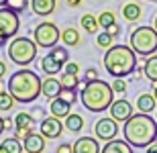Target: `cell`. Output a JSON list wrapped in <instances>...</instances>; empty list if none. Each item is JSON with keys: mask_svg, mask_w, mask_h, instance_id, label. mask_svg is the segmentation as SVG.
<instances>
[{"mask_svg": "<svg viewBox=\"0 0 157 153\" xmlns=\"http://www.w3.org/2000/svg\"><path fill=\"white\" fill-rule=\"evenodd\" d=\"M155 106H157V100H155V96L151 94H139V98H137V110L139 112H145V114H149V112L155 110Z\"/></svg>", "mask_w": 157, "mask_h": 153, "instance_id": "21", "label": "cell"}, {"mask_svg": "<svg viewBox=\"0 0 157 153\" xmlns=\"http://www.w3.org/2000/svg\"><path fill=\"white\" fill-rule=\"evenodd\" d=\"M4 129H6V131L14 129V118H10V117H6V118H4Z\"/></svg>", "mask_w": 157, "mask_h": 153, "instance_id": "39", "label": "cell"}, {"mask_svg": "<svg viewBox=\"0 0 157 153\" xmlns=\"http://www.w3.org/2000/svg\"><path fill=\"white\" fill-rule=\"evenodd\" d=\"M122 18L124 21H128V23H137L141 18V14H143V8H141L137 2H127V4L122 6Z\"/></svg>", "mask_w": 157, "mask_h": 153, "instance_id": "20", "label": "cell"}, {"mask_svg": "<svg viewBox=\"0 0 157 153\" xmlns=\"http://www.w3.org/2000/svg\"><path fill=\"white\" fill-rule=\"evenodd\" d=\"M65 2H67V4L71 6V8H78V6H80L82 2H84V0H65Z\"/></svg>", "mask_w": 157, "mask_h": 153, "instance_id": "40", "label": "cell"}, {"mask_svg": "<svg viewBox=\"0 0 157 153\" xmlns=\"http://www.w3.org/2000/svg\"><path fill=\"white\" fill-rule=\"evenodd\" d=\"M80 102L90 112H104L114 102V90L108 82L100 78L92 82H84V88L80 92Z\"/></svg>", "mask_w": 157, "mask_h": 153, "instance_id": "3", "label": "cell"}, {"mask_svg": "<svg viewBox=\"0 0 157 153\" xmlns=\"http://www.w3.org/2000/svg\"><path fill=\"white\" fill-rule=\"evenodd\" d=\"M4 76H6V63L0 61V78H4Z\"/></svg>", "mask_w": 157, "mask_h": 153, "instance_id": "43", "label": "cell"}, {"mask_svg": "<svg viewBox=\"0 0 157 153\" xmlns=\"http://www.w3.org/2000/svg\"><path fill=\"white\" fill-rule=\"evenodd\" d=\"M96 45L102 47V49H110L112 45H114V37H112L108 31H102V33L96 35Z\"/></svg>", "mask_w": 157, "mask_h": 153, "instance_id": "29", "label": "cell"}, {"mask_svg": "<svg viewBox=\"0 0 157 153\" xmlns=\"http://www.w3.org/2000/svg\"><path fill=\"white\" fill-rule=\"evenodd\" d=\"M80 78L78 76H71V74H61V78H59V84H61V88L63 90H78V86H80Z\"/></svg>", "mask_w": 157, "mask_h": 153, "instance_id": "27", "label": "cell"}, {"mask_svg": "<svg viewBox=\"0 0 157 153\" xmlns=\"http://www.w3.org/2000/svg\"><path fill=\"white\" fill-rule=\"evenodd\" d=\"M110 86H112V90H114V94H124V92H127V82H124V78H114Z\"/></svg>", "mask_w": 157, "mask_h": 153, "instance_id": "33", "label": "cell"}, {"mask_svg": "<svg viewBox=\"0 0 157 153\" xmlns=\"http://www.w3.org/2000/svg\"><path fill=\"white\" fill-rule=\"evenodd\" d=\"M31 10L37 17H49L57 10V0H31Z\"/></svg>", "mask_w": 157, "mask_h": 153, "instance_id": "14", "label": "cell"}, {"mask_svg": "<svg viewBox=\"0 0 157 153\" xmlns=\"http://www.w3.org/2000/svg\"><path fill=\"white\" fill-rule=\"evenodd\" d=\"M145 153H157V143H151V145L145 149Z\"/></svg>", "mask_w": 157, "mask_h": 153, "instance_id": "41", "label": "cell"}, {"mask_svg": "<svg viewBox=\"0 0 157 153\" xmlns=\"http://www.w3.org/2000/svg\"><path fill=\"white\" fill-rule=\"evenodd\" d=\"M108 110H110V117L114 118L117 123H127L128 118L135 114L133 104H131L128 100H124V98H118V100H114Z\"/></svg>", "mask_w": 157, "mask_h": 153, "instance_id": "11", "label": "cell"}, {"mask_svg": "<svg viewBox=\"0 0 157 153\" xmlns=\"http://www.w3.org/2000/svg\"><path fill=\"white\" fill-rule=\"evenodd\" d=\"M37 47L39 45L33 39H29V37H14L10 41V45H8V49H6V53H8V59L12 63L21 65V67H27L29 63L35 61Z\"/></svg>", "mask_w": 157, "mask_h": 153, "instance_id": "6", "label": "cell"}, {"mask_svg": "<svg viewBox=\"0 0 157 153\" xmlns=\"http://www.w3.org/2000/svg\"><path fill=\"white\" fill-rule=\"evenodd\" d=\"M153 96H155V100H157V84H155V88H153Z\"/></svg>", "mask_w": 157, "mask_h": 153, "instance_id": "47", "label": "cell"}, {"mask_svg": "<svg viewBox=\"0 0 157 153\" xmlns=\"http://www.w3.org/2000/svg\"><path fill=\"white\" fill-rule=\"evenodd\" d=\"M153 29L157 31V14H155V18H153Z\"/></svg>", "mask_w": 157, "mask_h": 153, "instance_id": "45", "label": "cell"}, {"mask_svg": "<svg viewBox=\"0 0 157 153\" xmlns=\"http://www.w3.org/2000/svg\"><path fill=\"white\" fill-rule=\"evenodd\" d=\"M124 139L133 147L147 149L151 143L157 141V120L145 112H137L128 118L122 127Z\"/></svg>", "mask_w": 157, "mask_h": 153, "instance_id": "1", "label": "cell"}, {"mask_svg": "<svg viewBox=\"0 0 157 153\" xmlns=\"http://www.w3.org/2000/svg\"><path fill=\"white\" fill-rule=\"evenodd\" d=\"M6 6L18 14V12H25L31 6V0H8V4H6Z\"/></svg>", "mask_w": 157, "mask_h": 153, "instance_id": "32", "label": "cell"}, {"mask_svg": "<svg viewBox=\"0 0 157 153\" xmlns=\"http://www.w3.org/2000/svg\"><path fill=\"white\" fill-rule=\"evenodd\" d=\"M100 153H133V145L127 143V139H112L102 145Z\"/></svg>", "mask_w": 157, "mask_h": 153, "instance_id": "15", "label": "cell"}, {"mask_svg": "<svg viewBox=\"0 0 157 153\" xmlns=\"http://www.w3.org/2000/svg\"><path fill=\"white\" fill-rule=\"evenodd\" d=\"M14 98L8 90H0V110H12V106H14Z\"/></svg>", "mask_w": 157, "mask_h": 153, "instance_id": "30", "label": "cell"}, {"mask_svg": "<svg viewBox=\"0 0 157 153\" xmlns=\"http://www.w3.org/2000/svg\"><path fill=\"white\" fill-rule=\"evenodd\" d=\"M41 90H43L41 78L33 70H29V67H21L18 71H14L8 78V92L21 104L35 102L41 96Z\"/></svg>", "mask_w": 157, "mask_h": 153, "instance_id": "2", "label": "cell"}, {"mask_svg": "<svg viewBox=\"0 0 157 153\" xmlns=\"http://www.w3.org/2000/svg\"><path fill=\"white\" fill-rule=\"evenodd\" d=\"M128 45L137 55L149 57L157 53V31L153 27H137L128 37Z\"/></svg>", "mask_w": 157, "mask_h": 153, "instance_id": "5", "label": "cell"}, {"mask_svg": "<svg viewBox=\"0 0 157 153\" xmlns=\"http://www.w3.org/2000/svg\"><path fill=\"white\" fill-rule=\"evenodd\" d=\"M65 129L71 131V133H80L84 129V117L78 114V112H70L67 117H65Z\"/></svg>", "mask_w": 157, "mask_h": 153, "instance_id": "26", "label": "cell"}, {"mask_svg": "<svg viewBox=\"0 0 157 153\" xmlns=\"http://www.w3.org/2000/svg\"><path fill=\"white\" fill-rule=\"evenodd\" d=\"M102 147L96 137H80L76 143H74V153H100Z\"/></svg>", "mask_w": 157, "mask_h": 153, "instance_id": "12", "label": "cell"}, {"mask_svg": "<svg viewBox=\"0 0 157 153\" xmlns=\"http://www.w3.org/2000/svg\"><path fill=\"white\" fill-rule=\"evenodd\" d=\"M61 98H63L65 102H70V104H76V100H78V94H76V90H63L61 92Z\"/></svg>", "mask_w": 157, "mask_h": 153, "instance_id": "35", "label": "cell"}, {"mask_svg": "<svg viewBox=\"0 0 157 153\" xmlns=\"http://www.w3.org/2000/svg\"><path fill=\"white\" fill-rule=\"evenodd\" d=\"M49 53H51V55L57 59L61 65H65L67 61H70V53H67V49H65V47H61V45H55V47H53Z\"/></svg>", "mask_w": 157, "mask_h": 153, "instance_id": "31", "label": "cell"}, {"mask_svg": "<svg viewBox=\"0 0 157 153\" xmlns=\"http://www.w3.org/2000/svg\"><path fill=\"white\" fill-rule=\"evenodd\" d=\"M80 25H82V29L86 31V33H90V35H98L100 23H98V17H94L92 12L84 14V17L80 18Z\"/></svg>", "mask_w": 157, "mask_h": 153, "instance_id": "25", "label": "cell"}, {"mask_svg": "<svg viewBox=\"0 0 157 153\" xmlns=\"http://www.w3.org/2000/svg\"><path fill=\"white\" fill-rule=\"evenodd\" d=\"M149 2H157V0H149Z\"/></svg>", "mask_w": 157, "mask_h": 153, "instance_id": "48", "label": "cell"}, {"mask_svg": "<svg viewBox=\"0 0 157 153\" xmlns=\"http://www.w3.org/2000/svg\"><path fill=\"white\" fill-rule=\"evenodd\" d=\"M108 33H110V35L114 37V39H117V37L121 35V27H118V25H112L110 29H108Z\"/></svg>", "mask_w": 157, "mask_h": 153, "instance_id": "38", "label": "cell"}, {"mask_svg": "<svg viewBox=\"0 0 157 153\" xmlns=\"http://www.w3.org/2000/svg\"><path fill=\"white\" fill-rule=\"evenodd\" d=\"M61 41H63V45H70V47H80L82 35L76 27H65L61 31Z\"/></svg>", "mask_w": 157, "mask_h": 153, "instance_id": "19", "label": "cell"}, {"mask_svg": "<svg viewBox=\"0 0 157 153\" xmlns=\"http://www.w3.org/2000/svg\"><path fill=\"white\" fill-rule=\"evenodd\" d=\"M92 80H98V70L96 67H88L84 71V82H92Z\"/></svg>", "mask_w": 157, "mask_h": 153, "instance_id": "36", "label": "cell"}, {"mask_svg": "<svg viewBox=\"0 0 157 153\" xmlns=\"http://www.w3.org/2000/svg\"><path fill=\"white\" fill-rule=\"evenodd\" d=\"M4 118H2V117H0V135H2V133H4Z\"/></svg>", "mask_w": 157, "mask_h": 153, "instance_id": "44", "label": "cell"}, {"mask_svg": "<svg viewBox=\"0 0 157 153\" xmlns=\"http://www.w3.org/2000/svg\"><path fill=\"white\" fill-rule=\"evenodd\" d=\"M23 141L17 137H6L0 143V153H23Z\"/></svg>", "mask_w": 157, "mask_h": 153, "instance_id": "24", "label": "cell"}, {"mask_svg": "<svg viewBox=\"0 0 157 153\" xmlns=\"http://www.w3.org/2000/svg\"><path fill=\"white\" fill-rule=\"evenodd\" d=\"M70 110H71V104L65 102L61 96L53 98L51 104H49V112H51V117H55V118H65L70 114Z\"/></svg>", "mask_w": 157, "mask_h": 153, "instance_id": "16", "label": "cell"}, {"mask_svg": "<svg viewBox=\"0 0 157 153\" xmlns=\"http://www.w3.org/2000/svg\"><path fill=\"white\" fill-rule=\"evenodd\" d=\"M14 129H23V131L33 133V129H35V118H33V114H29V112H18L17 117H14Z\"/></svg>", "mask_w": 157, "mask_h": 153, "instance_id": "22", "label": "cell"}, {"mask_svg": "<svg viewBox=\"0 0 157 153\" xmlns=\"http://www.w3.org/2000/svg\"><path fill=\"white\" fill-rule=\"evenodd\" d=\"M104 70L112 78H127L137 70V53L131 45H112L104 53Z\"/></svg>", "mask_w": 157, "mask_h": 153, "instance_id": "4", "label": "cell"}, {"mask_svg": "<svg viewBox=\"0 0 157 153\" xmlns=\"http://www.w3.org/2000/svg\"><path fill=\"white\" fill-rule=\"evenodd\" d=\"M61 39V31L57 29L55 23H49V21H43L33 29V41L39 45V47L45 49H53Z\"/></svg>", "mask_w": 157, "mask_h": 153, "instance_id": "7", "label": "cell"}, {"mask_svg": "<svg viewBox=\"0 0 157 153\" xmlns=\"http://www.w3.org/2000/svg\"><path fill=\"white\" fill-rule=\"evenodd\" d=\"M118 123L114 120L112 117H104V118H100L98 123L94 124V133H96V139L98 141H104V143H108V141H112V139H117V135H118Z\"/></svg>", "mask_w": 157, "mask_h": 153, "instance_id": "8", "label": "cell"}, {"mask_svg": "<svg viewBox=\"0 0 157 153\" xmlns=\"http://www.w3.org/2000/svg\"><path fill=\"white\" fill-rule=\"evenodd\" d=\"M63 71L65 74H71V76H78V74H80V63H78V61H67V63L63 65Z\"/></svg>", "mask_w": 157, "mask_h": 153, "instance_id": "34", "label": "cell"}, {"mask_svg": "<svg viewBox=\"0 0 157 153\" xmlns=\"http://www.w3.org/2000/svg\"><path fill=\"white\" fill-rule=\"evenodd\" d=\"M8 4V0H0V8H2V6H6Z\"/></svg>", "mask_w": 157, "mask_h": 153, "instance_id": "46", "label": "cell"}, {"mask_svg": "<svg viewBox=\"0 0 157 153\" xmlns=\"http://www.w3.org/2000/svg\"><path fill=\"white\" fill-rule=\"evenodd\" d=\"M45 137L41 133H29V137L23 141L25 153H43L45 151Z\"/></svg>", "mask_w": 157, "mask_h": 153, "instance_id": "13", "label": "cell"}, {"mask_svg": "<svg viewBox=\"0 0 157 153\" xmlns=\"http://www.w3.org/2000/svg\"><path fill=\"white\" fill-rule=\"evenodd\" d=\"M155 112H157V110H155ZM155 120H157V117H155Z\"/></svg>", "mask_w": 157, "mask_h": 153, "instance_id": "49", "label": "cell"}, {"mask_svg": "<svg viewBox=\"0 0 157 153\" xmlns=\"http://www.w3.org/2000/svg\"><path fill=\"white\" fill-rule=\"evenodd\" d=\"M55 153H74V145H70V143H61V145H57Z\"/></svg>", "mask_w": 157, "mask_h": 153, "instance_id": "37", "label": "cell"}, {"mask_svg": "<svg viewBox=\"0 0 157 153\" xmlns=\"http://www.w3.org/2000/svg\"><path fill=\"white\" fill-rule=\"evenodd\" d=\"M39 63H41V70L45 71L47 76H57L59 71L63 70V65L59 63V61H57L55 57H53L51 53H47V55H43V59H41Z\"/></svg>", "mask_w": 157, "mask_h": 153, "instance_id": "18", "label": "cell"}, {"mask_svg": "<svg viewBox=\"0 0 157 153\" xmlns=\"http://www.w3.org/2000/svg\"><path fill=\"white\" fill-rule=\"evenodd\" d=\"M98 23H100V29L108 31L112 25H117V17H114V12L112 10H104L98 14Z\"/></svg>", "mask_w": 157, "mask_h": 153, "instance_id": "28", "label": "cell"}, {"mask_svg": "<svg viewBox=\"0 0 157 153\" xmlns=\"http://www.w3.org/2000/svg\"><path fill=\"white\" fill-rule=\"evenodd\" d=\"M143 76L149 80V82L157 84V55H149L143 63Z\"/></svg>", "mask_w": 157, "mask_h": 153, "instance_id": "23", "label": "cell"}, {"mask_svg": "<svg viewBox=\"0 0 157 153\" xmlns=\"http://www.w3.org/2000/svg\"><path fill=\"white\" fill-rule=\"evenodd\" d=\"M18 27H21L18 14L14 10H10L8 6H2L0 8V33H4L10 39V37H14L18 33Z\"/></svg>", "mask_w": 157, "mask_h": 153, "instance_id": "9", "label": "cell"}, {"mask_svg": "<svg viewBox=\"0 0 157 153\" xmlns=\"http://www.w3.org/2000/svg\"><path fill=\"white\" fill-rule=\"evenodd\" d=\"M6 43H8V37H6L4 33H0V47H4Z\"/></svg>", "mask_w": 157, "mask_h": 153, "instance_id": "42", "label": "cell"}, {"mask_svg": "<svg viewBox=\"0 0 157 153\" xmlns=\"http://www.w3.org/2000/svg\"><path fill=\"white\" fill-rule=\"evenodd\" d=\"M61 92H63V88H61V84H59L57 78H47V80H43V90H41V94L45 96V98L53 100V98H57Z\"/></svg>", "mask_w": 157, "mask_h": 153, "instance_id": "17", "label": "cell"}, {"mask_svg": "<svg viewBox=\"0 0 157 153\" xmlns=\"http://www.w3.org/2000/svg\"><path fill=\"white\" fill-rule=\"evenodd\" d=\"M63 127H65V124L61 123V118L47 117V118L41 120L39 133L45 137V139H57V137H61V133H63Z\"/></svg>", "mask_w": 157, "mask_h": 153, "instance_id": "10", "label": "cell"}]
</instances>
